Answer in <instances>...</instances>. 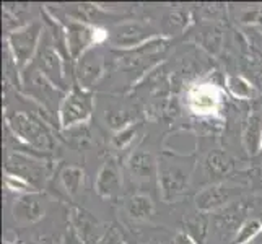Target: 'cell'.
Listing matches in <instances>:
<instances>
[{"label":"cell","mask_w":262,"mask_h":244,"mask_svg":"<svg viewBox=\"0 0 262 244\" xmlns=\"http://www.w3.org/2000/svg\"><path fill=\"white\" fill-rule=\"evenodd\" d=\"M243 145L248 155L254 157L262 148V111L252 109L243 127Z\"/></svg>","instance_id":"cell-14"},{"label":"cell","mask_w":262,"mask_h":244,"mask_svg":"<svg viewBox=\"0 0 262 244\" xmlns=\"http://www.w3.org/2000/svg\"><path fill=\"white\" fill-rule=\"evenodd\" d=\"M249 244H259V242H254V241H252V242H249Z\"/></svg>","instance_id":"cell-26"},{"label":"cell","mask_w":262,"mask_h":244,"mask_svg":"<svg viewBox=\"0 0 262 244\" xmlns=\"http://www.w3.org/2000/svg\"><path fill=\"white\" fill-rule=\"evenodd\" d=\"M5 173L8 176L25 181L26 184H30L34 189H41L48 179L49 166L42 160H36L26 153L16 151L8 155L5 163Z\"/></svg>","instance_id":"cell-4"},{"label":"cell","mask_w":262,"mask_h":244,"mask_svg":"<svg viewBox=\"0 0 262 244\" xmlns=\"http://www.w3.org/2000/svg\"><path fill=\"white\" fill-rule=\"evenodd\" d=\"M42 38V25L39 21H31L12 31L7 38V49L10 51L12 57L18 69L25 67L34 54H38L39 41Z\"/></svg>","instance_id":"cell-1"},{"label":"cell","mask_w":262,"mask_h":244,"mask_svg":"<svg viewBox=\"0 0 262 244\" xmlns=\"http://www.w3.org/2000/svg\"><path fill=\"white\" fill-rule=\"evenodd\" d=\"M189 23V13L186 10H181V8H176V10H169L168 13H165L163 20H161V28H163V33L166 34H174L183 31Z\"/></svg>","instance_id":"cell-20"},{"label":"cell","mask_w":262,"mask_h":244,"mask_svg":"<svg viewBox=\"0 0 262 244\" xmlns=\"http://www.w3.org/2000/svg\"><path fill=\"white\" fill-rule=\"evenodd\" d=\"M197 41L210 54H216V52H220L222 44H223V31L219 25L205 23L201 26V30H199Z\"/></svg>","instance_id":"cell-17"},{"label":"cell","mask_w":262,"mask_h":244,"mask_svg":"<svg viewBox=\"0 0 262 244\" xmlns=\"http://www.w3.org/2000/svg\"><path fill=\"white\" fill-rule=\"evenodd\" d=\"M209 227H210V218L204 212L191 213V216L184 218V233L195 244H205L207 234H209Z\"/></svg>","instance_id":"cell-15"},{"label":"cell","mask_w":262,"mask_h":244,"mask_svg":"<svg viewBox=\"0 0 262 244\" xmlns=\"http://www.w3.org/2000/svg\"><path fill=\"white\" fill-rule=\"evenodd\" d=\"M103 72H104V59L101 57V54L95 49L86 51L77 60V80L80 83L78 86L90 92V88L101 78Z\"/></svg>","instance_id":"cell-8"},{"label":"cell","mask_w":262,"mask_h":244,"mask_svg":"<svg viewBox=\"0 0 262 244\" xmlns=\"http://www.w3.org/2000/svg\"><path fill=\"white\" fill-rule=\"evenodd\" d=\"M260 231H262V221L259 218H248L243 221L231 244H249L254 241V238Z\"/></svg>","instance_id":"cell-21"},{"label":"cell","mask_w":262,"mask_h":244,"mask_svg":"<svg viewBox=\"0 0 262 244\" xmlns=\"http://www.w3.org/2000/svg\"><path fill=\"white\" fill-rule=\"evenodd\" d=\"M38 70L46 77L56 88H66V70L64 60L56 48V44L49 39H42V46L38 49Z\"/></svg>","instance_id":"cell-6"},{"label":"cell","mask_w":262,"mask_h":244,"mask_svg":"<svg viewBox=\"0 0 262 244\" xmlns=\"http://www.w3.org/2000/svg\"><path fill=\"white\" fill-rule=\"evenodd\" d=\"M127 168L132 178L140 181H150L153 176H158V163L153 153L147 148H137L132 151L127 160Z\"/></svg>","instance_id":"cell-13"},{"label":"cell","mask_w":262,"mask_h":244,"mask_svg":"<svg viewBox=\"0 0 262 244\" xmlns=\"http://www.w3.org/2000/svg\"><path fill=\"white\" fill-rule=\"evenodd\" d=\"M148 38H151V31L145 25H142L139 21H125L117 25L113 30L110 41L116 48L127 49V48L139 46V44L147 41Z\"/></svg>","instance_id":"cell-11"},{"label":"cell","mask_w":262,"mask_h":244,"mask_svg":"<svg viewBox=\"0 0 262 244\" xmlns=\"http://www.w3.org/2000/svg\"><path fill=\"white\" fill-rule=\"evenodd\" d=\"M233 189L234 187L225 186V184L207 186L194 198L197 212L209 213V212H215V210L225 209L227 204L231 201V197H233Z\"/></svg>","instance_id":"cell-9"},{"label":"cell","mask_w":262,"mask_h":244,"mask_svg":"<svg viewBox=\"0 0 262 244\" xmlns=\"http://www.w3.org/2000/svg\"><path fill=\"white\" fill-rule=\"evenodd\" d=\"M204 168H205V173L210 178H222V176H227L231 171L233 161L225 151L215 150L207 155L204 161Z\"/></svg>","instance_id":"cell-18"},{"label":"cell","mask_w":262,"mask_h":244,"mask_svg":"<svg viewBox=\"0 0 262 244\" xmlns=\"http://www.w3.org/2000/svg\"><path fill=\"white\" fill-rule=\"evenodd\" d=\"M259 220H260V221H262V216H260V218H259Z\"/></svg>","instance_id":"cell-27"},{"label":"cell","mask_w":262,"mask_h":244,"mask_svg":"<svg viewBox=\"0 0 262 244\" xmlns=\"http://www.w3.org/2000/svg\"><path fill=\"white\" fill-rule=\"evenodd\" d=\"M30 244H59L52 236H48V234H42V236H36L34 239L30 241Z\"/></svg>","instance_id":"cell-25"},{"label":"cell","mask_w":262,"mask_h":244,"mask_svg":"<svg viewBox=\"0 0 262 244\" xmlns=\"http://www.w3.org/2000/svg\"><path fill=\"white\" fill-rule=\"evenodd\" d=\"M99 244H124V238H122V234L119 233V230L111 227V228H107L104 231Z\"/></svg>","instance_id":"cell-24"},{"label":"cell","mask_w":262,"mask_h":244,"mask_svg":"<svg viewBox=\"0 0 262 244\" xmlns=\"http://www.w3.org/2000/svg\"><path fill=\"white\" fill-rule=\"evenodd\" d=\"M191 173L176 161L161 160L158 163V186L161 189V198L165 202H173L183 195L189 187Z\"/></svg>","instance_id":"cell-5"},{"label":"cell","mask_w":262,"mask_h":244,"mask_svg":"<svg viewBox=\"0 0 262 244\" xmlns=\"http://www.w3.org/2000/svg\"><path fill=\"white\" fill-rule=\"evenodd\" d=\"M139 129H140V124H134V122H132L130 125H127V127H124L122 130L116 132V135L113 137V147H114L116 150H124L125 147H129Z\"/></svg>","instance_id":"cell-22"},{"label":"cell","mask_w":262,"mask_h":244,"mask_svg":"<svg viewBox=\"0 0 262 244\" xmlns=\"http://www.w3.org/2000/svg\"><path fill=\"white\" fill-rule=\"evenodd\" d=\"M228 88H230V92L238 98L248 99L252 96V86L243 77H238V75L228 77Z\"/></svg>","instance_id":"cell-23"},{"label":"cell","mask_w":262,"mask_h":244,"mask_svg":"<svg viewBox=\"0 0 262 244\" xmlns=\"http://www.w3.org/2000/svg\"><path fill=\"white\" fill-rule=\"evenodd\" d=\"M60 181L64 184L69 195L75 197L83 191L85 186V171L78 166H67L62 169Z\"/></svg>","instance_id":"cell-19"},{"label":"cell","mask_w":262,"mask_h":244,"mask_svg":"<svg viewBox=\"0 0 262 244\" xmlns=\"http://www.w3.org/2000/svg\"><path fill=\"white\" fill-rule=\"evenodd\" d=\"M44 213H46V197L38 191L26 192L21 197H18L12 207L13 220L20 227L38 223Z\"/></svg>","instance_id":"cell-7"},{"label":"cell","mask_w":262,"mask_h":244,"mask_svg":"<svg viewBox=\"0 0 262 244\" xmlns=\"http://www.w3.org/2000/svg\"><path fill=\"white\" fill-rule=\"evenodd\" d=\"M7 129L23 140L34 150H48L51 147V137L44 124L28 113H13L7 116Z\"/></svg>","instance_id":"cell-3"},{"label":"cell","mask_w":262,"mask_h":244,"mask_svg":"<svg viewBox=\"0 0 262 244\" xmlns=\"http://www.w3.org/2000/svg\"><path fill=\"white\" fill-rule=\"evenodd\" d=\"M95 41V33L82 21H69L66 28V44L70 57L78 60L86 51H90Z\"/></svg>","instance_id":"cell-10"},{"label":"cell","mask_w":262,"mask_h":244,"mask_svg":"<svg viewBox=\"0 0 262 244\" xmlns=\"http://www.w3.org/2000/svg\"><path fill=\"white\" fill-rule=\"evenodd\" d=\"M122 189V178L119 166L116 161L110 160L99 169V173L95 181V191L99 197L103 198H114L121 194Z\"/></svg>","instance_id":"cell-12"},{"label":"cell","mask_w":262,"mask_h":244,"mask_svg":"<svg viewBox=\"0 0 262 244\" xmlns=\"http://www.w3.org/2000/svg\"><path fill=\"white\" fill-rule=\"evenodd\" d=\"M124 209H125V213H127L132 220L143 221V220H148L153 215L155 207H153V202L148 195L135 194V195H130L127 201L124 202Z\"/></svg>","instance_id":"cell-16"},{"label":"cell","mask_w":262,"mask_h":244,"mask_svg":"<svg viewBox=\"0 0 262 244\" xmlns=\"http://www.w3.org/2000/svg\"><path fill=\"white\" fill-rule=\"evenodd\" d=\"M95 107L93 93L80 86H74L64 96L59 107V119L64 129H72L85 124Z\"/></svg>","instance_id":"cell-2"}]
</instances>
